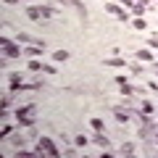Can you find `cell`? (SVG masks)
Instances as JSON below:
<instances>
[{"label": "cell", "mask_w": 158, "mask_h": 158, "mask_svg": "<svg viewBox=\"0 0 158 158\" xmlns=\"http://www.w3.org/2000/svg\"><path fill=\"white\" fill-rule=\"evenodd\" d=\"M16 116H19V121H21L24 127H32L29 116H34V108L32 106H24V108H19V111H16Z\"/></svg>", "instance_id": "cell-1"}, {"label": "cell", "mask_w": 158, "mask_h": 158, "mask_svg": "<svg viewBox=\"0 0 158 158\" xmlns=\"http://www.w3.org/2000/svg\"><path fill=\"white\" fill-rule=\"evenodd\" d=\"M40 148H42L45 153H50V156H56V153H58V150H56V145H53L48 137H42V140H40Z\"/></svg>", "instance_id": "cell-2"}, {"label": "cell", "mask_w": 158, "mask_h": 158, "mask_svg": "<svg viewBox=\"0 0 158 158\" xmlns=\"http://www.w3.org/2000/svg\"><path fill=\"white\" fill-rule=\"evenodd\" d=\"M3 50H6V56H19V48L11 45V40H3Z\"/></svg>", "instance_id": "cell-3"}, {"label": "cell", "mask_w": 158, "mask_h": 158, "mask_svg": "<svg viewBox=\"0 0 158 158\" xmlns=\"http://www.w3.org/2000/svg\"><path fill=\"white\" fill-rule=\"evenodd\" d=\"M29 19H45V16H42V11H37V8H29Z\"/></svg>", "instance_id": "cell-4"}, {"label": "cell", "mask_w": 158, "mask_h": 158, "mask_svg": "<svg viewBox=\"0 0 158 158\" xmlns=\"http://www.w3.org/2000/svg\"><path fill=\"white\" fill-rule=\"evenodd\" d=\"M66 58H69L66 50H58V53H56V61H66Z\"/></svg>", "instance_id": "cell-5"}, {"label": "cell", "mask_w": 158, "mask_h": 158, "mask_svg": "<svg viewBox=\"0 0 158 158\" xmlns=\"http://www.w3.org/2000/svg\"><path fill=\"white\" fill-rule=\"evenodd\" d=\"M92 129H98V132L103 129V121H100V118H92Z\"/></svg>", "instance_id": "cell-6"}, {"label": "cell", "mask_w": 158, "mask_h": 158, "mask_svg": "<svg viewBox=\"0 0 158 158\" xmlns=\"http://www.w3.org/2000/svg\"><path fill=\"white\" fill-rule=\"evenodd\" d=\"M19 40H21V42H37V40H32L29 34H19Z\"/></svg>", "instance_id": "cell-7"}, {"label": "cell", "mask_w": 158, "mask_h": 158, "mask_svg": "<svg viewBox=\"0 0 158 158\" xmlns=\"http://www.w3.org/2000/svg\"><path fill=\"white\" fill-rule=\"evenodd\" d=\"M6 3H16V0H6Z\"/></svg>", "instance_id": "cell-8"}]
</instances>
